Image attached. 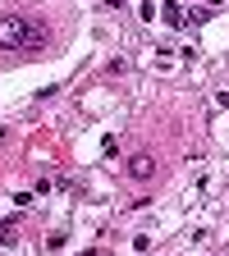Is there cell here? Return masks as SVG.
Returning <instances> with one entry per match:
<instances>
[{
  "instance_id": "5b68a950",
  "label": "cell",
  "mask_w": 229,
  "mask_h": 256,
  "mask_svg": "<svg viewBox=\"0 0 229 256\" xmlns=\"http://www.w3.org/2000/svg\"><path fill=\"white\" fill-rule=\"evenodd\" d=\"M110 5H124V0H110Z\"/></svg>"
},
{
  "instance_id": "277c9868",
  "label": "cell",
  "mask_w": 229,
  "mask_h": 256,
  "mask_svg": "<svg viewBox=\"0 0 229 256\" xmlns=\"http://www.w3.org/2000/svg\"><path fill=\"white\" fill-rule=\"evenodd\" d=\"M14 242V220H0V247Z\"/></svg>"
},
{
  "instance_id": "3957f363",
  "label": "cell",
  "mask_w": 229,
  "mask_h": 256,
  "mask_svg": "<svg viewBox=\"0 0 229 256\" xmlns=\"http://www.w3.org/2000/svg\"><path fill=\"white\" fill-rule=\"evenodd\" d=\"M165 23L170 28H188V10H179L174 0H165Z\"/></svg>"
},
{
  "instance_id": "7a4b0ae2",
  "label": "cell",
  "mask_w": 229,
  "mask_h": 256,
  "mask_svg": "<svg viewBox=\"0 0 229 256\" xmlns=\"http://www.w3.org/2000/svg\"><path fill=\"white\" fill-rule=\"evenodd\" d=\"M156 174V160L147 156V151H138V156H128V178H138V183H147Z\"/></svg>"
},
{
  "instance_id": "6da1fadb",
  "label": "cell",
  "mask_w": 229,
  "mask_h": 256,
  "mask_svg": "<svg viewBox=\"0 0 229 256\" xmlns=\"http://www.w3.org/2000/svg\"><path fill=\"white\" fill-rule=\"evenodd\" d=\"M28 37H32V18H19V14L0 18V46L5 50H28Z\"/></svg>"
}]
</instances>
